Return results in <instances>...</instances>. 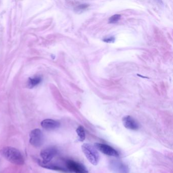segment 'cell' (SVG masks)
<instances>
[{"label": "cell", "mask_w": 173, "mask_h": 173, "mask_svg": "<svg viewBox=\"0 0 173 173\" xmlns=\"http://www.w3.org/2000/svg\"><path fill=\"white\" fill-rule=\"evenodd\" d=\"M0 154L6 159L16 165H22L24 159L21 153L14 147H5L0 150Z\"/></svg>", "instance_id": "1"}, {"label": "cell", "mask_w": 173, "mask_h": 173, "mask_svg": "<svg viewBox=\"0 0 173 173\" xmlns=\"http://www.w3.org/2000/svg\"><path fill=\"white\" fill-rule=\"evenodd\" d=\"M82 152L88 160L94 166L97 165L99 162V154L95 147L89 144H83L81 146Z\"/></svg>", "instance_id": "2"}, {"label": "cell", "mask_w": 173, "mask_h": 173, "mask_svg": "<svg viewBox=\"0 0 173 173\" xmlns=\"http://www.w3.org/2000/svg\"><path fill=\"white\" fill-rule=\"evenodd\" d=\"M44 142V135L40 130L35 129L30 134V142L35 147H39Z\"/></svg>", "instance_id": "3"}, {"label": "cell", "mask_w": 173, "mask_h": 173, "mask_svg": "<svg viewBox=\"0 0 173 173\" xmlns=\"http://www.w3.org/2000/svg\"><path fill=\"white\" fill-rule=\"evenodd\" d=\"M67 169L75 173H88V169L85 166L78 162L72 160H67L65 162Z\"/></svg>", "instance_id": "4"}, {"label": "cell", "mask_w": 173, "mask_h": 173, "mask_svg": "<svg viewBox=\"0 0 173 173\" xmlns=\"http://www.w3.org/2000/svg\"><path fill=\"white\" fill-rule=\"evenodd\" d=\"M95 149L100 151L101 152L108 156L118 157L119 154L118 151L114 149L113 147H111L109 145H106L104 144L96 143L95 144Z\"/></svg>", "instance_id": "5"}, {"label": "cell", "mask_w": 173, "mask_h": 173, "mask_svg": "<svg viewBox=\"0 0 173 173\" xmlns=\"http://www.w3.org/2000/svg\"><path fill=\"white\" fill-rule=\"evenodd\" d=\"M57 154V150L54 148H47L41 151L40 155L42 158V162L49 163Z\"/></svg>", "instance_id": "6"}, {"label": "cell", "mask_w": 173, "mask_h": 173, "mask_svg": "<svg viewBox=\"0 0 173 173\" xmlns=\"http://www.w3.org/2000/svg\"><path fill=\"white\" fill-rule=\"evenodd\" d=\"M122 123L125 128L131 130H137L139 127L138 123L130 116H125L123 117Z\"/></svg>", "instance_id": "7"}, {"label": "cell", "mask_w": 173, "mask_h": 173, "mask_svg": "<svg viewBox=\"0 0 173 173\" xmlns=\"http://www.w3.org/2000/svg\"><path fill=\"white\" fill-rule=\"evenodd\" d=\"M60 122L53 119H45L41 123V127L48 130H54L60 127Z\"/></svg>", "instance_id": "8"}, {"label": "cell", "mask_w": 173, "mask_h": 173, "mask_svg": "<svg viewBox=\"0 0 173 173\" xmlns=\"http://www.w3.org/2000/svg\"><path fill=\"white\" fill-rule=\"evenodd\" d=\"M112 169L118 173H128V167L121 162H113L111 164Z\"/></svg>", "instance_id": "9"}, {"label": "cell", "mask_w": 173, "mask_h": 173, "mask_svg": "<svg viewBox=\"0 0 173 173\" xmlns=\"http://www.w3.org/2000/svg\"><path fill=\"white\" fill-rule=\"evenodd\" d=\"M38 163L39 164L40 166H41L42 167L47 168L48 169H54V170H58V171H61L67 172V171L65 169L61 167L60 166H56V164H53L49 163H44L40 159H37Z\"/></svg>", "instance_id": "10"}, {"label": "cell", "mask_w": 173, "mask_h": 173, "mask_svg": "<svg viewBox=\"0 0 173 173\" xmlns=\"http://www.w3.org/2000/svg\"><path fill=\"white\" fill-rule=\"evenodd\" d=\"M41 81V77L36 76L33 78H30L28 81V88H33L38 85Z\"/></svg>", "instance_id": "11"}, {"label": "cell", "mask_w": 173, "mask_h": 173, "mask_svg": "<svg viewBox=\"0 0 173 173\" xmlns=\"http://www.w3.org/2000/svg\"><path fill=\"white\" fill-rule=\"evenodd\" d=\"M76 132L78 135L79 140L80 142H83L85 139V132L84 128L82 126H79L77 128Z\"/></svg>", "instance_id": "12"}, {"label": "cell", "mask_w": 173, "mask_h": 173, "mask_svg": "<svg viewBox=\"0 0 173 173\" xmlns=\"http://www.w3.org/2000/svg\"><path fill=\"white\" fill-rule=\"evenodd\" d=\"M121 18V15L119 14H115V15L112 16L109 19V23H115L118 22L119 19Z\"/></svg>", "instance_id": "13"}, {"label": "cell", "mask_w": 173, "mask_h": 173, "mask_svg": "<svg viewBox=\"0 0 173 173\" xmlns=\"http://www.w3.org/2000/svg\"><path fill=\"white\" fill-rule=\"evenodd\" d=\"M88 5H81L79 6L76 8V11L78 12L84 11L86 9L88 8Z\"/></svg>", "instance_id": "14"}, {"label": "cell", "mask_w": 173, "mask_h": 173, "mask_svg": "<svg viewBox=\"0 0 173 173\" xmlns=\"http://www.w3.org/2000/svg\"><path fill=\"white\" fill-rule=\"evenodd\" d=\"M114 40H115L114 38L111 37L109 38H106V39H104V41L106 42H108V43H112Z\"/></svg>", "instance_id": "15"}]
</instances>
